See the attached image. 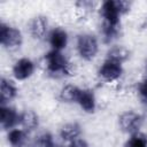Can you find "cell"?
<instances>
[{
  "label": "cell",
  "mask_w": 147,
  "mask_h": 147,
  "mask_svg": "<svg viewBox=\"0 0 147 147\" xmlns=\"http://www.w3.org/2000/svg\"><path fill=\"white\" fill-rule=\"evenodd\" d=\"M45 65L47 72L52 75L70 74V63L67 57L59 51L52 49L45 55Z\"/></svg>",
  "instance_id": "6da1fadb"
},
{
  "label": "cell",
  "mask_w": 147,
  "mask_h": 147,
  "mask_svg": "<svg viewBox=\"0 0 147 147\" xmlns=\"http://www.w3.org/2000/svg\"><path fill=\"white\" fill-rule=\"evenodd\" d=\"M99 49V44L96 38L93 34L84 33L80 34L77 39V51L82 59L91 61L95 57Z\"/></svg>",
  "instance_id": "7a4b0ae2"
},
{
  "label": "cell",
  "mask_w": 147,
  "mask_h": 147,
  "mask_svg": "<svg viewBox=\"0 0 147 147\" xmlns=\"http://www.w3.org/2000/svg\"><path fill=\"white\" fill-rule=\"evenodd\" d=\"M0 42L5 48H8V49L17 48L22 44V33L18 29L1 22V24H0Z\"/></svg>",
  "instance_id": "3957f363"
},
{
  "label": "cell",
  "mask_w": 147,
  "mask_h": 147,
  "mask_svg": "<svg viewBox=\"0 0 147 147\" xmlns=\"http://www.w3.org/2000/svg\"><path fill=\"white\" fill-rule=\"evenodd\" d=\"M118 122L121 129L124 132L130 134H136L138 133L142 124V117L134 111H125L119 116Z\"/></svg>",
  "instance_id": "277c9868"
},
{
  "label": "cell",
  "mask_w": 147,
  "mask_h": 147,
  "mask_svg": "<svg viewBox=\"0 0 147 147\" xmlns=\"http://www.w3.org/2000/svg\"><path fill=\"white\" fill-rule=\"evenodd\" d=\"M100 11H101V16L103 17V23L119 26V16L122 15V13L117 7L116 1L114 0L105 1L101 6Z\"/></svg>",
  "instance_id": "5b68a950"
},
{
  "label": "cell",
  "mask_w": 147,
  "mask_h": 147,
  "mask_svg": "<svg viewBox=\"0 0 147 147\" xmlns=\"http://www.w3.org/2000/svg\"><path fill=\"white\" fill-rule=\"evenodd\" d=\"M122 74H123L122 64L109 60H106L99 69V76L105 82H114L122 76Z\"/></svg>",
  "instance_id": "8992f818"
},
{
  "label": "cell",
  "mask_w": 147,
  "mask_h": 147,
  "mask_svg": "<svg viewBox=\"0 0 147 147\" xmlns=\"http://www.w3.org/2000/svg\"><path fill=\"white\" fill-rule=\"evenodd\" d=\"M34 71V63L28 59L22 57L17 60L13 67V75L17 80H24L32 76Z\"/></svg>",
  "instance_id": "52a82bcc"
},
{
  "label": "cell",
  "mask_w": 147,
  "mask_h": 147,
  "mask_svg": "<svg viewBox=\"0 0 147 147\" xmlns=\"http://www.w3.org/2000/svg\"><path fill=\"white\" fill-rule=\"evenodd\" d=\"M20 117H21V114H18L14 108L6 106V105H1L0 123H1L2 129H5V130L13 129L16 124L20 123Z\"/></svg>",
  "instance_id": "ba28073f"
},
{
  "label": "cell",
  "mask_w": 147,
  "mask_h": 147,
  "mask_svg": "<svg viewBox=\"0 0 147 147\" xmlns=\"http://www.w3.org/2000/svg\"><path fill=\"white\" fill-rule=\"evenodd\" d=\"M48 41L54 51L61 52V49L65 48L68 44V33L61 28H55L49 32Z\"/></svg>",
  "instance_id": "9c48e42d"
},
{
  "label": "cell",
  "mask_w": 147,
  "mask_h": 147,
  "mask_svg": "<svg viewBox=\"0 0 147 147\" xmlns=\"http://www.w3.org/2000/svg\"><path fill=\"white\" fill-rule=\"evenodd\" d=\"M47 26H48V21L47 17L45 16H36L31 23H30V32L33 38L36 39H41L45 37L47 32Z\"/></svg>",
  "instance_id": "30bf717a"
},
{
  "label": "cell",
  "mask_w": 147,
  "mask_h": 147,
  "mask_svg": "<svg viewBox=\"0 0 147 147\" xmlns=\"http://www.w3.org/2000/svg\"><path fill=\"white\" fill-rule=\"evenodd\" d=\"M16 94H17V88L13 84V82L2 77L0 80V101H1V105H5L6 102L13 100L16 96Z\"/></svg>",
  "instance_id": "8fae6325"
},
{
  "label": "cell",
  "mask_w": 147,
  "mask_h": 147,
  "mask_svg": "<svg viewBox=\"0 0 147 147\" xmlns=\"http://www.w3.org/2000/svg\"><path fill=\"white\" fill-rule=\"evenodd\" d=\"M77 103L86 113H93L95 110V96L91 90H82L78 96Z\"/></svg>",
  "instance_id": "7c38bea8"
},
{
  "label": "cell",
  "mask_w": 147,
  "mask_h": 147,
  "mask_svg": "<svg viewBox=\"0 0 147 147\" xmlns=\"http://www.w3.org/2000/svg\"><path fill=\"white\" fill-rule=\"evenodd\" d=\"M82 132V127L78 123H68L61 127L60 137L64 141H72L79 137Z\"/></svg>",
  "instance_id": "4fadbf2b"
},
{
  "label": "cell",
  "mask_w": 147,
  "mask_h": 147,
  "mask_svg": "<svg viewBox=\"0 0 147 147\" xmlns=\"http://www.w3.org/2000/svg\"><path fill=\"white\" fill-rule=\"evenodd\" d=\"M130 56V52L127 48L123 46H114L107 53V60L122 64Z\"/></svg>",
  "instance_id": "5bb4252c"
},
{
  "label": "cell",
  "mask_w": 147,
  "mask_h": 147,
  "mask_svg": "<svg viewBox=\"0 0 147 147\" xmlns=\"http://www.w3.org/2000/svg\"><path fill=\"white\" fill-rule=\"evenodd\" d=\"M8 142L11 147H25L26 145V133L21 129H11L8 132Z\"/></svg>",
  "instance_id": "9a60e30c"
},
{
  "label": "cell",
  "mask_w": 147,
  "mask_h": 147,
  "mask_svg": "<svg viewBox=\"0 0 147 147\" xmlns=\"http://www.w3.org/2000/svg\"><path fill=\"white\" fill-rule=\"evenodd\" d=\"M39 119L38 116L34 111L32 110H25L24 113L21 114L20 117V124L24 127V130L26 131H32L38 126Z\"/></svg>",
  "instance_id": "2e32d148"
},
{
  "label": "cell",
  "mask_w": 147,
  "mask_h": 147,
  "mask_svg": "<svg viewBox=\"0 0 147 147\" xmlns=\"http://www.w3.org/2000/svg\"><path fill=\"white\" fill-rule=\"evenodd\" d=\"M82 88L75 85H65L60 92V99L64 102H77Z\"/></svg>",
  "instance_id": "e0dca14e"
},
{
  "label": "cell",
  "mask_w": 147,
  "mask_h": 147,
  "mask_svg": "<svg viewBox=\"0 0 147 147\" xmlns=\"http://www.w3.org/2000/svg\"><path fill=\"white\" fill-rule=\"evenodd\" d=\"M31 147H54V139L49 132H42L38 134L33 141Z\"/></svg>",
  "instance_id": "ac0fdd59"
},
{
  "label": "cell",
  "mask_w": 147,
  "mask_h": 147,
  "mask_svg": "<svg viewBox=\"0 0 147 147\" xmlns=\"http://www.w3.org/2000/svg\"><path fill=\"white\" fill-rule=\"evenodd\" d=\"M119 33V26H115V25H110L107 23H103L102 25V36L106 42H110L114 39L117 38Z\"/></svg>",
  "instance_id": "d6986e66"
},
{
  "label": "cell",
  "mask_w": 147,
  "mask_h": 147,
  "mask_svg": "<svg viewBox=\"0 0 147 147\" xmlns=\"http://www.w3.org/2000/svg\"><path fill=\"white\" fill-rule=\"evenodd\" d=\"M125 147H147V139L138 133L132 134L131 138L126 141Z\"/></svg>",
  "instance_id": "ffe728a7"
},
{
  "label": "cell",
  "mask_w": 147,
  "mask_h": 147,
  "mask_svg": "<svg viewBox=\"0 0 147 147\" xmlns=\"http://www.w3.org/2000/svg\"><path fill=\"white\" fill-rule=\"evenodd\" d=\"M138 94L144 105L147 106V78L141 80L138 85Z\"/></svg>",
  "instance_id": "44dd1931"
},
{
  "label": "cell",
  "mask_w": 147,
  "mask_h": 147,
  "mask_svg": "<svg viewBox=\"0 0 147 147\" xmlns=\"http://www.w3.org/2000/svg\"><path fill=\"white\" fill-rule=\"evenodd\" d=\"M68 147H90V146H88V144H87L84 139L77 138V139L70 141V144H69Z\"/></svg>",
  "instance_id": "7402d4cb"
},
{
  "label": "cell",
  "mask_w": 147,
  "mask_h": 147,
  "mask_svg": "<svg viewBox=\"0 0 147 147\" xmlns=\"http://www.w3.org/2000/svg\"><path fill=\"white\" fill-rule=\"evenodd\" d=\"M146 74H147V62H146Z\"/></svg>",
  "instance_id": "603a6c76"
}]
</instances>
